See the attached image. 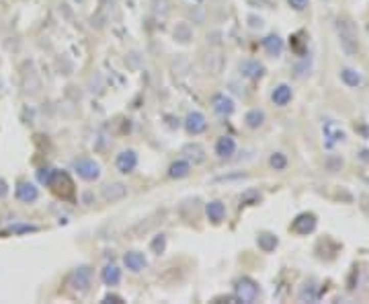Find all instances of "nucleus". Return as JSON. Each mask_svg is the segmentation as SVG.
<instances>
[{"label":"nucleus","instance_id":"1","mask_svg":"<svg viewBox=\"0 0 369 304\" xmlns=\"http://www.w3.org/2000/svg\"><path fill=\"white\" fill-rule=\"evenodd\" d=\"M334 29H336V35H338V44H340V50L353 58L357 56L359 52V39H357V27L351 19L347 17H338L336 23H334Z\"/></svg>","mask_w":369,"mask_h":304},{"label":"nucleus","instance_id":"2","mask_svg":"<svg viewBox=\"0 0 369 304\" xmlns=\"http://www.w3.org/2000/svg\"><path fill=\"white\" fill-rule=\"evenodd\" d=\"M68 286L78 292V294H86L93 286V269L88 265H82V267H76L68 279Z\"/></svg>","mask_w":369,"mask_h":304},{"label":"nucleus","instance_id":"3","mask_svg":"<svg viewBox=\"0 0 369 304\" xmlns=\"http://www.w3.org/2000/svg\"><path fill=\"white\" fill-rule=\"evenodd\" d=\"M234 292H236V298L240 302L250 304V302H255L259 298V284L255 279H250V277H240L236 281V286H234Z\"/></svg>","mask_w":369,"mask_h":304},{"label":"nucleus","instance_id":"4","mask_svg":"<svg viewBox=\"0 0 369 304\" xmlns=\"http://www.w3.org/2000/svg\"><path fill=\"white\" fill-rule=\"evenodd\" d=\"M74 171L84 181H97L101 177V165L95 159H78L74 163Z\"/></svg>","mask_w":369,"mask_h":304},{"label":"nucleus","instance_id":"5","mask_svg":"<svg viewBox=\"0 0 369 304\" xmlns=\"http://www.w3.org/2000/svg\"><path fill=\"white\" fill-rule=\"evenodd\" d=\"M115 167L121 175H129L135 167H137V155H135V150L127 148V150H121L117 159H115Z\"/></svg>","mask_w":369,"mask_h":304},{"label":"nucleus","instance_id":"6","mask_svg":"<svg viewBox=\"0 0 369 304\" xmlns=\"http://www.w3.org/2000/svg\"><path fill=\"white\" fill-rule=\"evenodd\" d=\"M316 216L312 214V212H304V214H299L293 222H291V230L295 232V234H302V236H306V234H310V232H314V228H316Z\"/></svg>","mask_w":369,"mask_h":304},{"label":"nucleus","instance_id":"7","mask_svg":"<svg viewBox=\"0 0 369 304\" xmlns=\"http://www.w3.org/2000/svg\"><path fill=\"white\" fill-rule=\"evenodd\" d=\"M207 127V119L201 111H191L187 117H184V129H187L191 136H199L203 134Z\"/></svg>","mask_w":369,"mask_h":304},{"label":"nucleus","instance_id":"8","mask_svg":"<svg viewBox=\"0 0 369 304\" xmlns=\"http://www.w3.org/2000/svg\"><path fill=\"white\" fill-rule=\"evenodd\" d=\"M212 107H214V111H216L218 115H222V117L232 115V113H234V109H236L234 99H232V97H228L226 93H218V95H214V99H212Z\"/></svg>","mask_w":369,"mask_h":304},{"label":"nucleus","instance_id":"9","mask_svg":"<svg viewBox=\"0 0 369 304\" xmlns=\"http://www.w3.org/2000/svg\"><path fill=\"white\" fill-rule=\"evenodd\" d=\"M125 196H127V185H123V183H109L101 189V198L107 204H115V202L123 200Z\"/></svg>","mask_w":369,"mask_h":304},{"label":"nucleus","instance_id":"10","mask_svg":"<svg viewBox=\"0 0 369 304\" xmlns=\"http://www.w3.org/2000/svg\"><path fill=\"white\" fill-rule=\"evenodd\" d=\"M182 155H184V161H189L193 165H201L205 163V148L197 142H191V144H184L182 146Z\"/></svg>","mask_w":369,"mask_h":304},{"label":"nucleus","instance_id":"11","mask_svg":"<svg viewBox=\"0 0 369 304\" xmlns=\"http://www.w3.org/2000/svg\"><path fill=\"white\" fill-rule=\"evenodd\" d=\"M17 200L23 202V204H33L39 200V189L35 187V183H29V181H21L17 185Z\"/></svg>","mask_w":369,"mask_h":304},{"label":"nucleus","instance_id":"12","mask_svg":"<svg viewBox=\"0 0 369 304\" xmlns=\"http://www.w3.org/2000/svg\"><path fill=\"white\" fill-rule=\"evenodd\" d=\"M236 152V140L230 136H222L216 142V155L218 159H232Z\"/></svg>","mask_w":369,"mask_h":304},{"label":"nucleus","instance_id":"13","mask_svg":"<svg viewBox=\"0 0 369 304\" xmlns=\"http://www.w3.org/2000/svg\"><path fill=\"white\" fill-rule=\"evenodd\" d=\"M291 99H293V91H291V86L285 84V82L277 84V86L273 89V93H271V101H273L277 107H285Z\"/></svg>","mask_w":369,"mask_h":304},{"label":"nucleus","instance_id":"14","mask_svg":"<svg viewBox=\"0 0 369 304\" xmlns=\"http://www.w3.org/2000/svg\"><path fill=\"white\" fill-rule=\"evenodd\" d=\"M123 265H125L129 271L137 273V271H142V269L148 265V261H146L144 253H140V251H129V253L123 255Z\"/></svg>","mask_w":369,"mask_h":304},{"label":"nucleus","instance_id":"15","mask_svg":"<svg viewBox=\"0 0 369 304\" xmlns=\"http://www.w3.org/2000/svg\"><path fill=\"white\" fill-rule=\"evenodd\" d=\"M263 48H265V52H267L269 56L279 58V56L283 54V50H285V44H283V39H281L277 33H271V35H267V37L263 39Z\"/></svg>","mask_w":369,"mask_h":304},{"label":"nucleus","instance_id":"16","mask_svg":"<svg viewBox=\"0 0 369 304\" xmlns=\"http://www.w3.org/2000/svg\"><path fill=\"white\" fill-rule=\"evenodd\" d=\"M240 74L246 76V78L257 80V78H261V76L265 74V66H263L259 60H244V62L240 64Z\"/></svg>","mask_w":369,"mask_h":304},{"label":"nucleus","instance_id":"17","mask_svg":"<svg viewBox=\"0 0 369 304\" xmlns=\"http://www.w3.org/2000/svg\"><path fill=\"white\" fill-rule=\"evenodd\" d=\"M205 214H207V218H210L214 224H220V222L226 218V206H224L220 200H214V202H210V204L205 206Z\"/></svg>","mask_w":369,"mask_h":304},{"label":"nucleus","instance_id":"18","mask_svg":"<svg viewBox=\"0 0 369 304\" xmlns=\"http://www.w3.org/2000/svg\"><path fill=\"white\" fill-rule=\"evenodd\" d=\"M101 279H103V284H105V286H117V284L121 281V269H119L117 265L109 263V265H105V267H103V271H101Z\"/></svg>","mask_w":369,"mask_h":304},{"label":"nucleus","instance_id":"19","mask_svg":"<svg viewBox=\"0 0 369 304\" xmlns=\"http://www.w3.org/2000/svg\"><path fill=\"white\" fill-rule=\"evenodd\" d=\"M257 245H259V249H261L263 253H271V251L277 249L279 238H277V234H273V232H261V234L257 236Z\"/></svg>","mask_w":369,"mask_h":304},{"label":"nucleus","instance_id":"20","mask_svg":"<svg viewBox=\"0 0 369 304\" xmlns=\"http://www.w3.org/2000/svg\"><path fill=\"white\" fill-rule=\"evenodd\" d=\"M297 298H299L302 302H316V300H318V286H316V281H314V279L304 281V286H302L299 292H297Z\"/></svg>","mask_w":369,"mask_h":304},{"label":"nucleus","instance_id":"21","mask_svg":"<svg viewBox=\"0 0 369 304\" xmlns=\"http://www.w3.org/2000/svg\"><path fill=\"white\" fill-rule=\"evenodd\" d=\"M191 171V163L189 161H176L170 165L168 169V177L170 179H182V177H187Z\"/></svg>","mask_w":369,"mask_h":304},{"label":"nucleus","instance_id":"22","mask_svg":"<svg viewBox=\"0 0 369 304\" xmlns=\"http://www.w3.org/2000/svg\"><path fill=\"white\" fill-rule=\"evenodd\" d=\"M340 80H342L347 86H351V89H357V86H361V82H363L361 74H359L355 68H342V70H340Z\"/></svg>","mask_w":369,"mask_h":304},{"label":"nucleus","instance_id":"23","mask_svg":"<svg viewBox=\"0 0 369 304\" xmlns=\"http://www.w3.org/2000/svg\"><path fill=\"white\" fill-rule=\"evenodd\" d=\"M244 123H246L250 129H259V127L265 123V111H261V109H250V111L244 115Z\"/></svg>","mask_w":369,"mask_h":304},{"label":"nucleus","instance_id":"24","mask_svg":"<svg viewBox=\"0 0 369 304\" xmlns=\"http://www.w3.org/2000/svg\"><path fill=\"white\" fill-rule=\"evenodd\" d=\"M269 165L275 169V171H283L287 167V157L283 155V152H273L271 159H269Z\"/></svg>","mask_w":369,"mask_h":304},{"label":"nucleus","instance_id":"25","mask_svg":"<svg viewBox=\"0 0 369 304\" xmlns=\"http://www.w3.org/2000/svg\"><path fill=\"white\" fill-rule=\"evenodd\" d=\"M174 37H176L178 41H189V39H191V27H189L187 23L176 25V29H174Z\"/></svg>","mask_w":369,"mask_h":304},{"label":"nucleus","instance_id":"26","mask_svg":"<svg viewBox=\"0 0 369 304\" xmlns=\"http://www.w3.org/2000/svg\"><path fill=\"white\" fill-rule=\"evenodd\" d=\"M164 249H166V238H164V234H158V236L152 241V251H154L156 255H160V253H164Z\"/></svg>","mask_w":369,"mask_h":304},{"label":"nucleus","instance_id":"27","mask_svg":"<svg viewBox=\"0 0 369 304\" xmlns=\"http://www.w3.org/2000/svg\"><path fill=\"white\" fill-rule=\"evenodd\" d=\"M289 3V7L293 9V11H297V13H302V11H306L308 9V5H310V0H287Z\"/></svg>","mask_w":369,"mask_h":304},{"label":"nucleus","instance_id":"28","mask_svg":"<svg viewBox=\"0 0 369 304\" xmlns=\"http://www.w3.org/2000/svg\"><path fill=\"white\" fill-rule=\"evenodd\" d=\"M52 173H54V169H50V167H45V169H41L39 173H37V177H39V181L41 183H50V179H52Z\"/></svg>","mask_w":369,"mask_h":304},{"label":"nucleus","instance_id":"29","mask_svg":"<svg viewBox=\"0 0 369 304\" xmlns=\"http://www.w3.org/2000/svg\"><path fill=\"white\" fill-rule=\"evenodd\" d=\"M7 196H9V185L5 179H0V200H5Z\"/></svg>","mask_w":369,"mask_h":304},{"label":"nucleus","instance_id":"30","mask_svg":"<svg viewBox=\"0 0 369 304\" xmlns=\"http://www.w3.org/2000/svg\"><path fill=\"white\" fill-rule=\"evenodd\" d=\"M105 302H123V300H121L119 296H111V294H107V296H105Z\"/></svg>","mask_w":369,"mask_h":304},{"label":"nucleus","instance_id":"31","mask_svg":"<svg viewBox=\"0 0 369 304\" xmlns=\"http://www.w3.org/2000/svg\"><path fill=\"white\" fill-rule=\"evenodd\" d=\"M367 31H369V25H367Z\"/></svg>","mask_w":369,"mask_h":304}]
</instances>
